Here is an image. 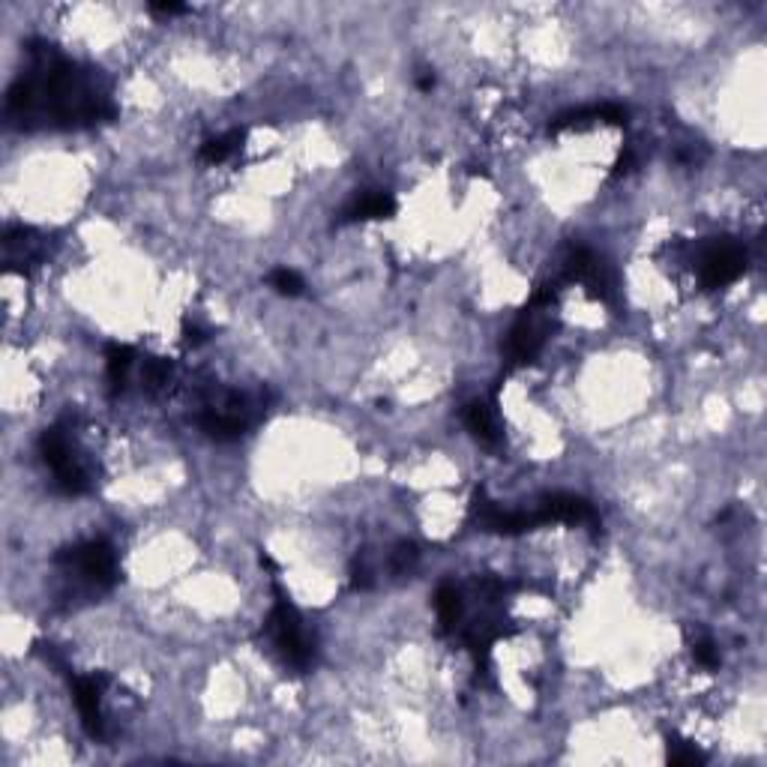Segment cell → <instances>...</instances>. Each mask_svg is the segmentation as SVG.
I'll use <instances>...</instances> for the list:
<instances>
[{
    "label": "cell",
    "mask_w": 767,
    "mask_h": 767,
    "mask_svg": "<svg viewBox=\"0 0 767 767\" xmlns=\"http://www.w3.org/2000/svg\"><path fill=\"white\" fill-rule=\"evenodd\" d=\"M3 111L18 129H84L117 117L111 81L42 39L27 45V69L6 90Z\"/></svg>",
    "instance_id": "obj_1"
},
{
    "label": "cell",
    "mask_w": 767,
    "mask_h": 767,
    "mask_svg": "<svg viewBox=\"0 0 767 767\" xmlns=\"http://www.w3.org/2000/svg\"><path fill=\"white\" fill-rule=\"evenodd\" d=\"M273 606L264 624V633L273 645V651L279 654V660L294 669V672H309L315 663V639L306 633L303 618L297 612V606L291 603V597L279 588V582L273 585Z\"/></svg>",
    "instance_id": "obj_2"
},
{
    "label": "cell",
    "mask_w": 767,
    "mask_h": 767,
    "mask_svg": "<svg viewBox=\"0 0 767 767\" xmlns=\"http://www.w3.org/2000/svg\"><path fill=\"white\" fill-rule=\"evenodd\" d=\"M39 456L51 468L54 483L63 495L78 498L93 489V474L78 450V441L69 423H57L39 435Z\"/></svg>",
    "instance_id": "obj_3"
},
{
    "label": "cell",
    "mask_w": 767,
    "mask_h": 767,
    "mask_svg": "<svg viewBox=\"0 0 767 767\" xmlns=\"http://www.w3.org/2000/svg\"><path fill=\"white\" fill-rule=\"evenodd\" d=\"M54 564L63 570V576H69V579L75 576V582L87 585L90 591H108L120 579L117 555H114L111 543H105V540H87L72 549H63L54 558Z\"/></svg>",
    "instance_id": "obj_4"
},
{
    "label": "cell",
    "mask_w": 767,
    "mask_h": 767,
    "mask_svg": "<svg viewBox=\"0 0 767 767\" xmlns=\"http://www.w3.org/2000/svg\"><path fill=\"white\" fill-rule=\"evenodd\" d=\"M699 282L705 291H720L732 282H738L747 270V249L732 237H717L711 243L699 246L696 255Z\"/></svg>",
    "instance_id": "obj_5"
},
{
    "label": "cell",
    "mask_w": 767,
    "mask_h": 767,
    "mask_svg": "<svg viewBox=\"0 0 767 767\" xmlns=\"http://www.w3.org/2000/svg\"><path fill=\"white\" fill-rule=\"evenodd\" d=\"M546 336H549V318H546V309L543 306H525V312L516 318L510 336H507V363L510 366H525V363H534L537 354L543 351L546 345Z\"/></svg>",
    "instance_id": "obj_6"
},
{
    "label": "cell",
    "mask_w": 767,
    "mask_h": 767,
    "mask_svg": "<svg viewBox=\"0 0 767 767\" xmlns=\"http://www.w3.org/2000/svg\"><path fill=\"white\" fill-rule=\"evenodd\" d=\"M75 708L81 714V726L93 741L105 738V717H102V690L108 687L105 675H72L69 678Z\"/></svg>",
    "instance_id": "obj_7"
},
{
    "label": "cell",
    "mask_w": 767,
    "mask_h": 767,
    "mask_svg": "<svg viewBox=\"0 0 767 767\" xmlns=\"http://www.w3.org/2000/svg\"><path fill=\"white\" fill-rule=\"evenodd\" d=\"M537 516L543 525L549 522H564V525H585L591 531L600 528V513L594 510V504H588L579 495H567V492H555L546 495L537 507Z\"/></svg>",
    "instance_id": "obj_8"
},
{
    "label": "cell",
    "mask_w": 767,
    "mask_h": 767,
    "mask_svg": "<svg viewBox=\"0 0 767 767\" xmlns=\"http://www.w3.org/2000/svg\"><path fill=\"white\" fill-rule=\"evenodd\" d=\"M45 252V240L42 234H36L33 228H9L3 234V261H6V270H27L33 267Z\"/></svg>",
    "instance_id": "obj_9"
},
{
    "label": "cell",
    "mask_w": 767,
    "mask_h": 767,
    "mask_svg": "<svg viewBox=\"0 0 767 767\" xmlns=\"http://www.w3.org/2000/svg\"><path fill=\"white\" fill-rule=\"evenodd\" d=\"M396 198L390 192H360L357 198H351V204L342 210L339 222L354 225V222H381V219H393L396 216Z\"/></svg>",
    "instance_id": "obj_10"
},
{
    "label": "cell",
    "mask_w": 767,
    "mask_h": 767,
    "mask_svg": "<svg viewBox=\"0 0 767 767\" xmlns=\"http://www.w3.org/2000/svg\"><path fill=\"white\" fill-rule=\"evenodd\" d=\"M465 426L486 447H498L501 438H504L501 423H498V411H495V399H474L465 408Z\"/></svg>",
    "instance_id": "obj_11"
},
{
    "label": "cell",
    "mask_w": 767,
    "mask_h": 767,
    "mask_svg": "<svg viewBox=\"0 0 767 767\" xmlns=\"http://www.w3.org/2000/svg\"><path fill=\"white\" fill-rule=\"evenodd\" d=\"M135 348L132 345H123V342H108L105 348V375H108V390L111 396H120L129 384V375L135 369Z\"/></svg>",
    "instance_id": "obj_12"
},
{
    "label": "cell",
    "mask_w": 767,
    "mask_h": 767,
    "mask_svg": "<svg viewBox=\"0 0 767 767\" xmlns=\"http://www.w3.org/2000/svg\"><path fill=\"white\" fill-rule=\"evenodd\" d=\"M435 612H438V624L444 636H456L462 627V615H465V603H462V591L453 582H444L435 591Z\"/></svg>",
    "instance_id": "obj_13"
},
{
    "label": "cell",
    "mask_w": 767,
    "mask_h": 767,
    "mask_svg": "<svg viewBox=\"0 0 767 767\" xmlns=\"http://www.w3.org/2000/svg\"><path fill=\"white\" fill-rule=\"evenodd\" d=\"M243 138H246V129H231L219 138H207L198 150V156L207 162V165H219L225 162L228 156H234L240 147H243Z\"/></svg>",
    "instance_id": "obj_14"
},
{
    "label": "cell",
    "mask_w": 767,
    "mask_h": 767,
    "mask_svg": "<svg viewBox=\"0 0 767 767\" xmlns=\"http://www.w3.org/2000/svg\"><path fill=\"white\" fill-rule=\"evenodd\" d=\"M171 375H174V366H171L168 360H162V357H147V360L141 363V390L150 393V396H156V393H162V390L171 384Z\"/></svg>",
    "instance_id": "obj_15"
},
{
    "label": "cell",
    "mask_w": 767,
    "mask_h": 767,
    "mask_svg": "<svg viewBox=\"0 0 767 767\" xmlns=\"http://www.w3.org/2000/svg\"><path fill=\"white\" fill-rule=\"evenodd\" d=\"M417 558H420L417 546L408 543V540H402V543L393 546V552H390V558H387V567H390V573H396V576H408V573L417 567Z\"/></svg>",
    "instance_id": "obj_16"
},
{
    "label": "cell",
    "mask_w": 767,
    "mask_h": 767,
    "mask_svg": "<svg viewBox=\"0 0 767 767\" xmlns=\"http://www.w3.org/2000/svg\"><path fill=\"white\" fill-rule=\"evenodd\" d=\"M270 288L282 297H300L306 291V282L300 279V273L288 270V267H279L270 273Z\"/></svg>",
    "instance_id": "obj_17"
},
{
    "label": "cell",
    "mask_w": 767,
    "mask_h": 767,
    "mask_svg": "<svg viewBox=\"0 0 767 767\" xmlns=\"http://www.w3.org/2000/svg\"><path fill=\"white\" fill-rule=\"evenodd\" d=\"M669 762L672 765H705V753H699L696 744H690L678 735H669Z\"/></svg>",
    "instance_id": "obj_18"
},
{
    "label": "cell",
    "mask_w": 767,
    "mask_h": 767,
    "mask_svg": "<svg viewBox=\"0 0 767 767\" xmlns=\"http://www.w3.org/2000/svg\"><path fill=\"white\" fill-rule=\"evenodd\" d=\"M372 585H375V564L369 561L366 552H360L351 561V588L354 591H369Z\"/></svg>",
    "instance_id": "obj_19"
},
{
    "label": "cell",
    "mask_w": 767,
    "mask_h": 767,
    "mask_svg": "<svg viewBox=\"0 0 767 767\" xmlns=\"http://www.w3.org/2000/svg\"><path fill=\"white\" fill-rule=\"evenodd\" d=\"M690 648H693V657H696L699 666H705V669H717L720 666V651H717L711 636H696L690 642Z\"/></svg>",
    "instance_id": "obj_20"
},
{
    "label": "cell",
    "mask_w": 767,
    "mask_h": 767,
    "mask_svg": "<svg viewBox=\"0 0 767 767\" xmlns=\"http://www.w3.org/2000/svg\"><path fill=\"white\" fill-rule=\"evenodd\" d=\"M207 342V330H201L198 324H183V345L186 348H198V345H204Z\"/></svg>",
    "instance_id": "obj_21"
},
{
    "label": "cell",
    "mask_w": 767,
    "mask_h": 767,
    "mask_svg": "<svg viewBox=\"0 0 767 767\" xmlns=\"http://www.w3.org/2000/svg\"><path fill=\"white\" fill-rule=\"evenodd\" d=\"M633 165H636V153H633V147H624L621 153H618V159H615V177H621V174H630L633 171Z\"/></svg>",
    "instance_id": "obj_22"
},
{
    "label": "cell",
    "mask_w": 767,
    "mask_h": 767,
    "mask_svg": "<svg viewBox=\"0 0 767 767\" xmlns=\"http://www.w3.org/2000/svg\"><path fill=\"white\" fill-rule=\"evenodd\" d=\"M150 12H156V15H183V12H189V6L186 3H150Z\"/></svg>",
    "instance_id": "obj_23"
},
{
    "label": "cell",
    "mask_w": 767,
    "mask_h": 767,
    "mask_svg": "<svg viewBox=\"0 0 767 767\" xmlns=\"http://www.w3.org/2000/svg\"><path fill=\"white\" fill-rule=\"evenodd\" d=\"M417 87H420V90H432V87H435V75H432V72H423V75L417 78Z\"/></svg>",
    "instance_id": "obj_24"
}]
</instances>
